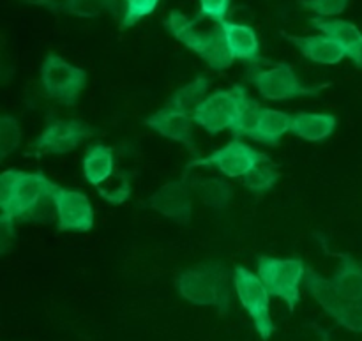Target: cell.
<instances>
[{"label":"cell","mask_w":362,"mask_h":341,"mask_svg":"<svg viewBox=\"0 0 362 341\" xmlns=\"http://www.w3.org/2000/svg\"><path fill=\"white\" fill-rule=\"evenodd\" d=\"M57 184L42 172H21L6 170L0 175V225L4 233V246L14 236V223L30 221L37 218L42 207L52 202Z\"/></svg>","instance_id":"cell-1"},{"label":"cell","mask_w":362,"mask_h":341,"mask_svg":"<svg viewBox=\"0 0 362 341\" xmlns=\"http://www.w3.org/2000/svg\"><path fill=\"white\" fill-rule=\"evenodd\" d=\"M177 290L187 303L197 306H214L221 315L230 311L232 292L228 271L221 262H207L186 269L177 278Z\"/></svg>","instance_id":"cell-2"},{"label":"cell","mask_w":362,"mask_h":341,"mask_svg":"<svg viewBox=\"0 0 362 341\" xmlns=\"http://www.w3.org/2000/svg\"><path fill=\"white\" fill-rule=\"evenodd\" d=\"M200 18H187L186 14L180 13L179 9H173L170 16L166 18V28L170 34L182 42L186 48L200 55L209 67L214 71H225L235 62V59L230 53L228 46H226L225 37H223L221 27H216L214 30L202 32L198 30L197 25Z\"/></svg>","instance_id":"cell-3"},{"label":"cell","mask_w":362,"mask_h":341,"mask_svg":"<svg viewBox=\"0 0 362 341\" xmlns=\"http://www.w3.org/2000/svg\"><path fill=\"white\" fill-rule=\"evenodd\" d=\"M39 85L48 99L73 106L87 87V73L57 53H48L39 69Z\"/></svg>","instance_id":"cell-4"},{"label":"cell","mask_w":362,"mask_h":341,"mask_svg":"<svg viewBox=\"0 0 362 341\" xmlns=\"http://www.w3.org/2000/svg\"><path fill=\"white\" fill-rule=\"evenodd\" d=\"M247 98L250 96L243 85H233L232 88L212 92L194 108V124L204 127L211 134H218L225 129L233 131Z\"/></svg>","instance_id":"cell-5"},{"label":"cell","mask_w":362,"mask_h":341,"mask_svg":"<svg viewBox=\"0 0 362 341\" xmlns=\"http://www.w3.org/2000/svg\"><path fill=\"white\" fill-rule=\"evenodd\" d=\"M306 264L300 258H258V276L267 287L269 294L286 303L290 311L300 301V283L306 278Z\"/></svg>","instance_id":"cell-6"},{"label":"cell","mask_w":362,"mask_h":341,"mask_svg":"<svg viewBox=\"0 0 362 341\" xmlns=\"http://www.w3.org/2000/svg\"><path fill=\"white\" fill-rule=\"evenodd\" d=\"M233 287L240 304L253 320L255 329L262 340H269L276 331L271 317V294L262 278L244 265L233 269Z\"/></svg>","instance_id":"cell-7"},{"label":"cell","mask_w":362,"mask_h":341,"mask_svg":"<svg viewBox=\"0 0 362 341\" xmlns=\"http://www.w3.org/2000/svg\"><path fill=\"white\" fill-rule=\"evenodd\" d=\"M251 83L258 94L269 101H286L297 98H315L327 85L306 87L288 62H278L269 69H255L250 73Z\"/></svg>","instance_id":"cell-8"},{"label":"cell","mask_w":362,"mask_h":341,"mask_svg":"<svg viewBox=\"0 0 362 341\" xmlns=\"http://www.w3.org/2000/svg\"><path fill=\"white\" fill-rule=\"evenodd\" d=\"M306 289L310 290L313 299L322 306V310L332 318L338 325L345 328L346 331L362 333V304L350 303V301L341 299L338 294L332 290L329 278L318 274L315 269L308 267Z\"/></svg>","instance_id":"cell-9"},{"label":"cell","mask_w":362,"mask_h":341,"mask_svg":"<svg viewBox=\"0 0 362 341\" xmlns=\"http://www.w3.org/2000/svg\"><path fill=\"white\" fill-rule=\"evenodd\" d=\"M265 161H271V159L262 154L260 151L251 147V145L244 144L240 138H233L225 147L218 149L212 154L189 161V168H194V166H216L223 175L240 179V177L250 173L251 170L257 168L258 165Z\"/></svg>","instance_id":"cell-10"},{"label":"cell","mask_w":362,"mask_h":341,"mask_svg":"<svg viewBox=\"0 0 362 341\" xmlns=\"http://www.w3.org/2000/svg\"><path fill=\"white\" fill-rule=\"evenodd\" d=\"M94 134L88 124L78 119H59L53 120L34 141L35 156L41 154H67L74 151L80 144Z\"/></svg>","instance_id":"cell-11"},{"label":"cell","mask_w":362,"mask_h":341,"mask_svg":"<svg viewBox=\"0 0 362 341\" xmlns=\"http://www.w3.org/2000/svg\"><path fill=\"white\" fill-rule=\"evenodd\" d=\"M53 207L60 232H88L94 226V209L81 191L59 186L53 195Z\"/></svg>","instance_id":"cell-12"},{"label":"cell","mask_w":362,"mask_h":341,"mask_svg":"<svg viewBox=\"0 0 362 341\" xmlns=\"http://www.w3.org/2000/svg\"><path fill=\"white\" fill-rule=\"evenodd\" d=\"M148 207L180 225L189 223L193 216V195L189 183L182 179L163 184L154 195H151Z\"/></svg>","instance_id":"cell-13"},{"label":"cell","mask_w":362,"mask_h":341,"mask_svg":"<svg viewBox=\"0 0 362 341\" xmlns=\"http://www.w3.org/2000/svg\"><path fill=\"white\" fill-rule=\"evenodd\" d=\"M310 23L329 35L345 55L362 69V30L356 23L338 18H310Z\"/></svg>","instance_id":"cell-14"},{"label":"cell","mask_w":362,"mask_h":341,"mask_svg":"<svg viewBox=\"0 0 362 341\" xmlns=\"http://www.w3.org/2000/svg\"><path fill=\"white\" fill-rule=\"evenodd\" d=\"M145 124L152 131L168 138V140L193 147V113L180 112V110L172 108V106H165L159 112L152 113L145 120Z\"/></svg>","instance_id":"cell-15"},{"label":"cell","mask_w":362,"mask_h":341,"mask_svg":"<svg viewBox=\"0 0 362 341\" xmlns=\"http://www.w3.org/2000/svg\"><path fill=\"white\" fill-rule=\"evenodd\" d=\"M219 27L233 59L247 64H257L260 60V39L253 27L228 20Z\"/></svg>","instance_id":"cell-16"},{"label":"cell","mask_w":362,"mask_h":341,"mask_svg":"<svg viewBox=\"0 0 362 341\" xmlns=\"http://www.w3.org/2000/svg\"><path fill=\"white\" fill-rule=\"evenodd\" d=\"M285 37L306 57L308 60L322 66H336L345 59V52L332 41L329 35H292L285 34Z\"/></svg>","instance_id":"cell-17"},{"label":"cell","mask_w":362,"mask_h":341,"mask_svg":"<svg viewBox=\"0 0 362 341\" xmlns=\"http://www.w3.org/2000/svg\"><path fill=\"white\" fill-rule=\"evenodd\" d=\"M41 4L53 13H66L78 18H98L101 14H117L124 9V0H30Z\"/></svg>","instance_id":"cell-18"},{"label":"cell","mask_w":362,"mask_h":341,"mask_svg":"<svg viewBox=\"0 0 362 341\" xmlns=\"http://www.w3.org/2000/svg\"><path fill=\"white\" fill-rule=\"evenodd\" d=\"M81 172L90 186L99 187L115 175V156L108 145L95 144L87 149L81 159Z\"/></svg>","instance_id":"cell-19"},{"label":"cell","mask_w":362,"mask_h":341,"mask_svg":"<svg viewBox=\"0 0 362 341\" xmlns=\"http://www.w3.org/2000/svg\"><path fill=\"white\" fill-rule=\"evenodd\" d=\"M332 290L341 299L362 304V264L350 255H341V265L329 278Z\"/></svg>","instance_id":"cell-20"},{"label":"cell","mask_w":362,"mask_h":341,"mask_svg":"<svg viewBox=\"0 0 362 341\" xmlns=\"http://www.w3.org/2000/svg\"><path fill=\"white\" fill-rule=\"evenodd\" d=\"M338 126V119L332 113L299 112L292 117L290 133L306 141H324L331 137Z\"/></svg>","instance_id":"cell-21"},{"label":"cell","mask_w":362,"mask_h":341,"mask_svg":"<svg viewBox=\"0 0 362 341\" xmlns=\"http://www.w3.org/2000/svg\"><path fill=\"white\" fill-rule=\"evenodd\" d=\"M292 117L290 113L281 112V110L276 108H264L260 117V122H258L257 129L253 131L251 138L260 144L271 145L276 147L279 145L281 138L286 133H290V127H292Z\"/></svg>","instance_id":"cell-22"},{"label":"cell","mask_w":362,"mask_h":341,"mask_svg":"<svg viewBox=\"0 0 362 341\" xmlns=\"http://www.w3.org/2000/svg\"><path fill=\"white\" fill-rule=\"evenodd\" d=\"M198 197L204 200L205 205L214 209L228 207L233 198V187L228 180L219 177H204V179H193L189 184Z\"/></svg>","instance_id":"cell-23"},{"label":"cell","mask_w":362,"mask_h":341,"mask_svg":"<svg viewBox=\"0 0 362 341\" xmlns=\"http://www.w3.org/2000/svg\"><path fill=\"white\" fill-rule=\"evenodd\" d=\"M209 87H211V81H209L207 76L194 78L191 83L184 85L179 91L173 92V96L168 101V106L180 110V112L193 113L194 108L205 99Z\"/></svg>","instance_id":"cell-24"},{"label":"cell","mask_w":362,"mask_h":341,"mask_svg":"<svg viewBox=\"0 0 362 341\" xmlns=\"http://www.w3.org/2000/svg\"><path fill=\"white\" fill-rule=\"evenodd\" d=\"M279 179V172L272 166L258 165L257 168L251 170L244 177H240V184L246 190L253 191V193H265V191L272 190Z\"/></svg>","instance_id":"cell-25"},{"label":"cell","mask_w":362,"mask_h":341,"mask_svg":"<svg viewBox=\"0 0 362 341\" xmlns=\"http://www.w3.org/2000/svg\"><path fill=\"white\" fill-rule=\"evenodd\" d=\"M98 190V195L112 205H122L124 202H127L131 195V184L129 179H127L126 173H115L112 179L106 180L103 186L95 187Z\"/></svg>","instance_id":"cell-26"},{"label":"cell","mask_w":362,"mask_h":341,"mask_svg":"<svg viewBox=\"0 0 362 341\" xmlns=\"http://www.w3.org/2000/svg\"><path fill=\"white\" fill-rule=\"evenodd\" d=\"M21 141V126L16 117H0V158L6 159L18 149Z\"/></svg>","instance_id":"cell-27"},{"label":"cell","mask_w":362,"mask_h":341,"mask_svg":"<svg viewBox=\"0 0 362 341\" xmlns=\"http://www.w3.org/2000/svg\"><path fill=\"white\" fill-rule=\"evenodd\" d=\"M161 0H124L120 27L131 28L144 18L151 16Z\"/></svg>","instance_id":"cell-28"},{"label":"cell","mask_w":362,"mask_h":341,"mask_svg":"<svg viewBox=\"0 0 362 341\" xmlns=\"http://www.w3.org/2000/svg\"><path fill=\"white\" fill-rule=\"evenodd\" d=\"M262 112H264V106L258 105V101L255 99L247 98L246 105H244L243 113L239 117V122H237L235 129L232 131L233 138H240V137H251L253 131L257 129L258 122H260Z\"/></svg>","instance_id":"cell-29"},{"label":"cell","mask_w":362,"mask_h":341,"mask_svg":"<svg viewBox=\"0 0 362 341\" xmlns=\"http://www.w3.org/2000/svg\"><path fill=\"white\" fill-rule=\"evenodd\" d=\"M350 0H300L303 9L318 14L320 18L338 16L349 7Z\"/></svg>","instance_id":"cell-30"},{"label":"cell","mask_w":362,"mask_h":341,"mask_svg":"<svg viewBox=\"0 0 362 341\" xmlns=\"http://www.w3.org/2000/svg\"><path fill=\"white\" fill-rule=\"evenodd\" d=\"M230 2L232 0H200V11L197 16L200 20L207 18V20L214 21L216 25H221L226 21V14L230 11Z\"/></svg>","instance_id":"cell-31"},{"label":"cell","mask_w":362,"mask_h":341,"mask_svg":"<svg viewBox=\"0 0 362 341\" xmlns=\"http://www.w3.org/2000/svg\"><path fill=\"white\" fill-rule=\"evenodd\" d=\"M320 336H322V341H331L329 340V335L325 331H320Z\"/></svg>","instance_id":"cell-32"}]
</instances>
